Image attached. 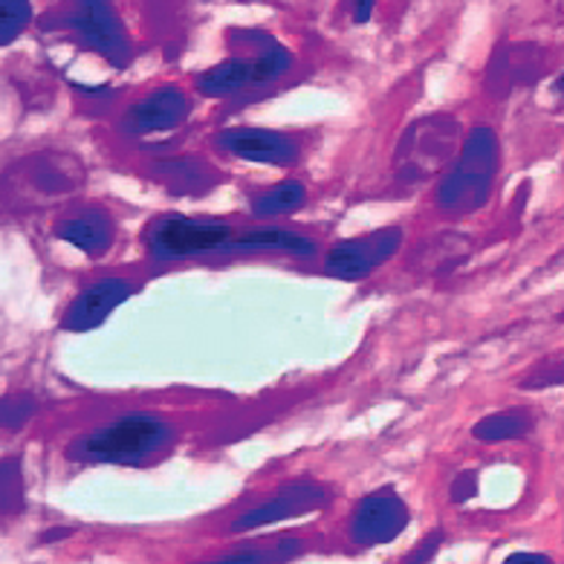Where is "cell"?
I'll use <instances>...</instances> for the list:
<instances>
[{
  "instance_id": "obj_3",
  "label": "cell",
  "mask_w": 564,
  "mask_h": 564,
  "mask_svg": "<svg viewBox=\"0 0 564 564\" xmlns=\"http://www.w3.org/2000/svg\"><path fill=\"white\" fill-rule=\"evenodd\" d=\"M460 145V122L446 113L417 119L402 133L394 154V174L402 186H420L432 180Z\"/></svg>"
},
{
  "instance_id": "obj_29",
  "label": "cell",
  "mask_w": 564,
  "mask_h": 564,
  "mask_svg": "<svg viewBox=\"0 0 564 564\" xmlns=\"http://www.w3.org/2000/svg\"><path fill=\"white\" fill-rule=\"evenodd\" d=\"M503 564H553V562H550L547 556H541V553H512Z\"/></svg>"
},
{
  "instance_id": "obj_20",
  "label": "cell",
  "mask_w": 564,
  "mask_h": 564,
  "mask_svg": "<svg viewBox=\"0 0 564 564\" xmlns=\"http://www.w3.org/2000/svg\"><path fill=\"white\" fill-rule=\"evenodd\" d=\"M302 541L295 539H281L275 544H261V547H249L240 550V553H232V556L217 558L212 564H281L290 562L293 556L302 553Z\"/></svg>"
},
{
  "instance_id": "obj_27",
  "label": "cell",
  "mask_w": 564,
  "mask_h": 564,
  "mask_svg": "<svg viewBox=\"0 0 564 564\" xmlns=\"http://www.w3.org/2000/svg\"><path fill=\"white\" fill-rule=\"evenodd\" d=\"M475 484H478V478H475V471H464V475H460V478L455 480L452 498H455V501H466V498H471V495L478 492V487H475Z\"/></svg>"
},
{
  "instance_id": "obj_7",
  "label": "cell",
  "mask_w": 564,
  "mask_h": 564,
  "mask_svg": "<svg viewBox=\"0 0 564 564\" xmlns=\"http://www.w3.org/2000/svg\"><path fill=\"white\" fill-rule=\"evenodd\" d=\"M409 527V507L391 487L377 489L359 501L350 518V539L359 547L388 544Z\"/></svg>"
},
{
  "instance_id": "obj_6",
  "label": "cell",
  "mask_w": 564,
  "mask_h": 564,
  "mask_svg": "<svg viewBox=\"0 0 564 564\" xmlns=\"http://www.w3.org/2000/svg\"><path fill=\"white\" fill-rule=\"evenodd\" d=\"M402 243L400 226H388V229H377L362 238L341 240L327 252L325 270L336 279L359 281L368 279L373 270H379L391 256H397V249Z\"/></svg>"
},
{
  "instance_id": "obj_26",
  "label": "cell",
  "mask_w": 564,
  "mask_h": 564,
  "mask_svg": "<svg viewBox=\"0 0 564 564\" xmlns=\"http://www.w3.org/2000/svg\"><path fill=\"white\" fill-rule=\"evenodd\" d=\"M441 544H443V530H434V533H429L423 541H420V547L411 550L409 558H405L402 564H429L434 553L441 550Z\"/></svg>"
},
{
  "instance_id": "obj_22",
  "label": "cell",
  "mask_w": 564,
  "mask_h": 564,
  "mask_svg": "<svg viewBox=\"0 0 564 564\" xmlns=\"http://www.w3.org/2000/svg\"><path fill=\"white\" fill-rule=\"evenodd\" d=\"M32 21L30 0H0V44L9 47Z\"/></svg>"
},
{
  "instance_id": "obj_21",
  "label": "cell",
  "mask_w": 564,
  "mask_h": 564,
  "mask_svg": "<svg viewBox=\"0 0 564 564\" xmlns=\"http://www.w3.org/2000/svg\"><path fill=\"white\" fill-rule=\"evenodd\" d=\"M521 391H547V388L564 386V350L541 356L539 362L530 365V371L521 377Z\"/></svg>"
},
{
  "instance_id": "obj_4",
  "label": "cell",
  "mask_w": 564,
  "mask_h": 564,
  "mask_svg": "<svg viewBox=\"0 0 564 564\" xmlns=\"http://www.w3.org/2000/svg\"><path fill=\"white\" fill-rule=\"evenodd\" d=\"M235 240V229L224 220H203V217L163 215L148 226V252L156 261H177V258L203 256L229 249Z\"/></svg>"
},
{
  "instance_id": "obj_1",
  "label": "cell",
  "mask_w": 564,
  "mask_h": 564,
  "mask_svg": "<svg viewBox=\"0 0 564 564\" xmlns=\"http://www.w3.org/2000/svg\"><path fill=\"white\" fill-rule=\"evenodd\" d=\"M498 177V137L492 128H471L464 151L437 188V203L446 215L464 217L487 206Z\"/></svg>"
},
{
  "instance_id": "obj_11",
  "label": "cell",
  "mask_w": 564,
  "mask_h": 564,
  "mask_svg": "<svg viewBox=\"0 0 564 564\" xmlns=\"http://www.w3.org/2000/svg\"><path fill=\"white\" fill-rule=\"evenodd\" d=\"M188 110V96L174 85L156 87L142 101H137L128 117H124V128L137 137H145V133H160L171 131L177 124L186 122Z\"/></svg>"
},
{
  "instance_id": "obj_12",
  "label": "cell",
  "mask_w": 564,
  "mask_h": 564,
  "mask_svg": "<svg viewBox=\"0 0 564 564\" xmlns=\"http://www.w3.org/2000/svg\"><path fill=\"white\" fill-rule=\"evenodd\" d=\"M133 293V284L124 279H101L96 284L85 286L76 295V302L70 304L67 316H64V327L67 330H94L105 318L113 313L122 302H128V295Z\"/></svg>"
},
{
  "instance_id": "obj_18",
  "label": "cell",
  "mask_w": 564,
  "mask_h": 564,
  "mask_svg": "<svg viewBox=\"0 0 564 564\" xmlns=\"http://www.w3.org/2000/svg\"><path fill=\"white\" fill-rule=\"evenodd\" d=\"M533 411L530 409H510V411H498L492 417L480 420L471 434L478 437L480 443H503V441H516V437H524L530 429H533Z\"/></svg>"
},
{
  "instance_id": "obj_28",
  "label": "cell",
  "mask_w": 564,
  "mask_h": 564,
  "mask_svg": "<svg viewBox=\"0 0 564 564\" xmlns=\"http://www.w3.org/2000/svg\"><path fill=\"white\" fill-rule=\"evenodd\" d=\"M348 9L356 24H368L373 15V9H377V0H348Z\"/></svg>"
},
{
  "instance_id": "obj_9",
  "label": "cell",
  "mask_w": 564,
  "mask_h": 564,
  "mask_svg": "<svg viewBox=\"0 0 564 564\" xmlns=\"http://www.w3.org/2000/svg\"><path fill=\"white\" fill-rule=\"evenodd\" d=\"M547 70L550 55L539 44H503L487 67V90L492 96H510L516 87L535 85Z\"/></svg>"
},
{
  "instance_id": "obj_24",
  "label": "cell",
  "mask_w": 564,
  "mask_h": 564,
  "mask_svg": "<svg viewBox=\"0 0 564 564\" xmlns=\"http://www.w3.org/2000/svg\"><path fill=\"white\" fill-rule=\"evenodd\" d=\"M35 409H39V405H35V400H32L30 394L7 397V400H3V425H7V429H21V425L35 414Z\"/></svg>"
},
{
  "instance_id": "obj_30",
  "label": "cell",
  "mask_w": 564,
  "mask_h": 564,
  "mask_svg": "<svg viewBox=\"0 0 564 564\" xmlns=\"http://www.w3.org/2000/svg\"><path fill=\"white\" fill-rule=\"evenodd\" d=\"M553 90H556V94L562 96V99H564V73H562V76L556 78V85H553Z\"/></svg>"
},
{
  "instance_id": "obj_25",
  "label": "cell",
  "mask_w": 564,
  "mask_h": 564,
  "mask_svg": "<svg viewBox=\"0 0 564 564\" xmlns=\"http://www.w3.org/2000/svg\"><path fill=\"white\" fill-rule=\"evenodd\" d=\"M169 171H171V183H174V186H180V183H186V186H197V183H203L200 165L192 163V160H174V163L169 165Z\"/></svg>"
},
{
  "instance_id": "obj_8",
  "label": "cell",
  "mask_w": 564,
  "mask_h": 564,
  "mask_svg": "<svg viewBox=\"0 0 564 564\" xmlns=\"http://www.w3.org/2000/svg\"><path fill=\"white\" fill-rule=\"evenodd\" d=\"M327 498H330L327 487H322L316 480H290L272 498L243 512L232 524V533H249V530H258V527L279 524V521H286V518L307 516V512L325 507Z\"/></svg>"
},
{
  "instance_id": "obj_2",
  "label": "cell",
  "mask_w": 564,
  "mask_h": 564,
  "mask_svg": "<svg viewBox=\"0 0 564 564\" xmlns=\"http://www.w3.org/2000/svg\"><path fill=\"white\" fill-rule=\"evenodd\" d=\"M171 437H174V429L165 420L154 417V414H124V417L78 437L70 455L78 460H90V464L137 466L163 446H169Z\"/></svg>"
},
{
  "instance_id": "obj_19",
  "label": "cell",
  "mask_w": 564,
  "mask_h": 564,
  "mask_svg": "<svg viewBox=\"0 0 564 564\" xmlns=\"http://www.w3.org/2000/svg\"><path fill=\"white\" fill-rule=\"evenodd\" d=\"M307 200V188L299 180H284L270 192H263L256 203H252V215L267 220V217H284L299 212Z\"/></svg>"
},
{
  "instance_id": "obj_15",
  "label": "cell",
  "mask_w": 564,
  "mask_h": 564,
  "mask_svg": "<svg viewBox=\"0 0 564 564\" xmlns=\"http://www.w3.org/2000/svg\"><path fill=\"white\" fill-rule=\"evenodd\" d=\"M229 252H290V256L299 258H313L316 256V240L302 232H293V229L263 226V229L238 235Z\"/></svg>"
},
{
  "instance_id": "obj_14",
  "label": "cell",
  "mask_w": 564,
  "mask_h": 564,
  "mask_svg": "<svg viewBox=\"0 0 564 564\" xmlns=\"http://www.w3.org/2000/svg\"><path fill=\"white\" fill-rule=\"evenodd\" d=\"M58 238H64L87 256H101L113 243V224L101 209H85L58 224Z\"/></svg>"
},
{
  "instance_id": "obj_17",
  "label": "cell",
  "mask_w": 564,
  "mask_h": 564,
  "mask_svg": "<svg viewBox=\"0 0 564 564\" xmlns=\"http://www.w3.org/2000/svg\"><path fill=\"white\" fill-rule=\"evenodd\" d=\"M249 85H256V58H240V55L215 64L212 70L197 76V90L203 96H212V99L232 96Z\"/></svg>"
},
{
  "instance_id": "obj_13",
  "label": "cell",
  "mask_w": 564,
  "mask_h": 564,
  "mask_svg": "<svg viewBox=\"0 0 564 564\" xmlns=\"http://www.w3.org/2000/svg\"><path fill=\"white\" fill-rule=\"evenodd\" d=\"M26 183L32 188H39L41 194H67L76 192L85 180L82 165L73 156L64 154H39L24 160Z\"/></svg>"
},
{
  "instance_id": "obj_10",
  "label": "cell",
  "mask_w": 564,
  "mask_h": 564,
  "mask_svg": "<svg viewBox=\"0 0 564 564\" xmlns=\"http://www.w3.org/2000/svg\"><path fill=\"white\" fill-rule=\"evenodd\" d=\"M215 142L232 156L261 165H290L299 154L293 137L270 128H226L217 133Z\"/></svg>"
},
{
  "instance_id": "obj_5",
  "label": "cell",
  "mask_w": 564,
  "mask_h": 564,
  "mask_svg": "<svg viewBox=\"0 0 564 564\" xmlns=\"http://www.w3.org/2000/svg\"><path fill=\"white\" fill-rule=\"evenodd\" d=\"M67 26L76 32L87 50L99 53L113 67L131 64V39H128L122 18L108 0H76L67 12Z\"/></svg>"
},
{
  "instance_id": "obj_16",
  "label": "cell",
  "mask_w": 564,
  "mask_h": 564,
  "mask_svg": "<svg viewBox=\"0 0 564 564\" xmlns=\"http://www.w3.org/2000/svg\"><path fill=\"white\" fill-rule=\"evenodd\" d=\"M229 39L235 44H247L252 50V58H256V85H270L275 78L284 76L290 67H293V55L290 50L281 47L279 41L267 35V32H232Z\"/></svg>"
},
{
  "instance_id": "obj_23",
  "label": "cell",
  "mask_w": 564,
  "mask_h": 564,
  "mask_svg": "<svg viewBox=\"0 0 564 564\" xmlns=\"http://www.w3.org/2000/svg\"><path fill=\"white\" fill-rule=\"evenodd\" d=\"M0 480H3V489H0L3 512L12 516V512H18L21 507H24V478H21V466H18V460L9 457L7 464H3V475H0Z\"/></svg>"
}]
</instances>
